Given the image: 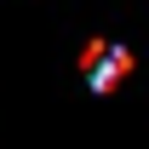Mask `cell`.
I'll return each mask as SVG.
<instances>
[{
    "instance_id": "6da1fadb",
    "label": "cell",
    "mask_w": 149,
    "mask_h": 149,
    "mask_svg": "<svg viewBox=\"0 0 149 149\" xmlns=\"http://www.w3.org/2000/svg\"><path fill=\"white\" fill-rule=\"evenodd\" d=\"M80 69H86V80H92V92H109L115 80L126 74V46H115V40H92L86 57H80Z\"/></svg>"
}]
</instances>
